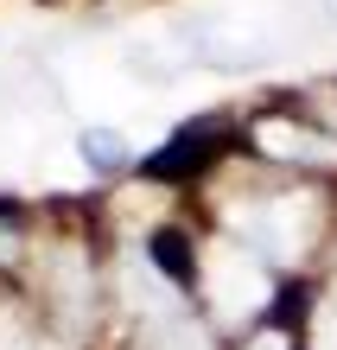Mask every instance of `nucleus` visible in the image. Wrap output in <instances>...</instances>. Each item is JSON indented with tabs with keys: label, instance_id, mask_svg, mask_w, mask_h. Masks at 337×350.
Masks as SVG:
<instances>
[{
	"label": "nucleus",
	"instance_id": "nucleus-1",
	"mask_svg": "<svg viewBox=\"0 0 337 350\" xmlns=\"http://www.w3.org/2000/svg\"><path fill=\"white\" fill-rule=\"evenodd\" d=\"M204 286H210V306H217L223 319H242V312H255L267 299V274L255 267V255H242V249L210 255L204 261Z\"/></svg>",
	"mask_w": 337,
	"mask_h": 350
},
{
	"label": "nucleus",
	"instance_id": "nucleus-2",
	"mask_svg": "<svg viewBox=\"0 0 337 350\" xmlns=\"http://www.w3.org/2000/svg\"><path fill=\"white\" fill-rule=\"evenodd\" d=\"M255 140H261L273 159H337L325 134H306V128H293V121H261Z\"/></svg>",
	"mask_w": 337,
	"mask_h": 350
},
{
	"label": "nucleus",
	"instance_id": "nucleus-3",
	"mask_svg": "<svg viewBox=\"0 0 337 350\" xmlns=\"http://www.w3.org/2000/svg\"><path fill=\"white\" fill-rule=\"evenodd\" d=\"M83 159H90L96 172H115V166H128V134H115V128H90L77 140Z\"/></svg>",
	"mask_w": 337,
	"mask_h": 350
},
{
	"label": "nucleus",
	"instance_id": "nucleus-4",
	"mask_svg": "<svg viewBox=\"0 0 337 350\" xmlns=\"http://www.w3.org/2000/svg\"><path fill=\"white\" fill-rule=\"evenodd\" d=\"M312 350H337V312H331V306L312 319Z\"/></svg>",
	"mask_w": 337,
	"mask_h": 350
},
{
	"label": "nucleus",
	"instance_id": "nucleus-5",
	"mask_svg": "<svg viewBox=\"0 0 337 350\" xmlns=\"http://www.w3.org/2000/svg\"><path fill=\"white\" fill-rule=\"evenodd\" d=\"M255 350H286V338H261V344H255Z\"/></svg>",
	"mask_w": 337,
	"mask_h": 350
}]
</instances>
